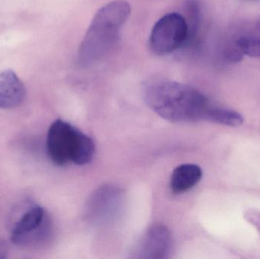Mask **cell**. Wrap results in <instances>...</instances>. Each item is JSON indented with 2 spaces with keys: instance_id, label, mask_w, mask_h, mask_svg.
<instances>
[{
  "instance_id": "3",
  "label": "cell",
  "mask_w": 260,
  "mask_h": 259,
  "mask_svg": "<svg viewBox=\"0 0 260 259\" xmlns=\"http://www.w3.org/2000/svg\"><path fill=\"white\" fill-rule=\"evenodd\" d=\"M47 150L51 161L56 165L72 162L85 165L92 160L94 144L91 138L62 120L50 126L47 133Z\"/></svg>"
},
{
  "instance_id": "10",
  "label": "cell",
  "mask_w": 260,
  "mask_h": 259,
  "mask_svg": "<svg viewBox=\"0 0 260 259\" xmlns=\"http://www.w3.org/2000/svg\"><path fill=\"white\" fill-rule=\"evenodd\" d=\"M206 120L228 126H239L244 123V117L239 113L212 106L208 112Z\"/></svg>"
},
{
  "instance_id": "13",
  "label": "cell",
  "mask_w": 260,
  "mask_h": 259,
  "mask_svg": "<svg viewBox=\"0 0 260 259\" xmlns=\"http://www.w3.org/2000/svg\"><path fill=\"white\" fill-rule=\"evenodd\" d=\"M251 1H259V0H251Z\"/></svg>"
},
{
  "instance_id": "5",
  "label": "cell",
  "mask_w": 260,
  "mask_h": 259,
  "mask_svg": "<svg viewBox=\"0 0 260 259\" xmlns=\"http://www.w3.org/2000/svg\"><path fill=\"white\" fill-rule=\"evenodd\" d=\"M50 221L42 207H27L18 216L11 229V240L20 246H33L49 236Z\"/></svg>"
},
{
  "instance_id": "12",
  "label": "cell",
  "mask_w": 260,
  "mask_h": 259,
  "mask_svg": "<svg viewBox=\"0 0 260 259\" xmlns=\"http://www.w3.org/2000/svg\"><path fill=\"white\" fill-rule=\"evenodd\" d=\"M9 253V246L5 241H0V259L6 258Z\"/></svg>"
},
{
  "instance_id": "7",
  "label": "cell",
  "mask_w": 260,
  "mask_h": 259,
  "mask_svg": "<svg viewBox=\"0 0 260 259\" xmlns=\"http://www.w3.org/2000/svg\"><path fill=\"white\" fill-rule=\"evenodd\" d=\"M25 97V88L12 70L0 72V109L19 106Z\"/></svg>"
},
{
  "instance_id": "11",
  "label": "cell",
  "mask_w": 260,
  "mask_h": 259,
  "mask_svg": "<svg viewBox=\"0 0 260 259\" xmlns=\"http://www.w3.org/2000/svg\"><path fill=\"white\" fill-rule=\"evenodd\" d=\"M188 19H186L188 27V36L186 44L197 39L201 26V9L197 0H189L187 2Z\"/></svg>"
},
{
  "instance_id": "1",
  "label": "cell",
  "mask_w": 260,
  "mask_h": 259,
  "mask_svg": "<svg viewBox=\"0 0 260 259\" xmlns=\"http://www.w3.org/2000/svg\"><path fill=\"white\" fill-rule=\"evenodd\" d=\"M144 100L149 108L174 123L206 120L210 109L207 98L192 87L180 82L157 80L147 84Z\"/></svg>"
},
{
  "instance_id": "9",
  "label": "cell",
  "mask_w": 260,
  "mask_h": 259,
  "mask_svg": "<svg viewBox=\"0 0 260 259\" xmlns=\"http://www.w3.org/2000/svg\"><path fill=\"white\" fill-rule=\"evenodd\" d=\"M232 41L244 56L260 58V27L257 31L238 34Z\"/></svg>"
},
{
  "instance_id": "2",
  "label": "cell",
  "mask_w": 260,
  "mask_h": 259,
  "mask_svg": "<svg viewBox=\"0 0 260 259\" xmlns=\"http://www.w3.org/2000/svg\"><path fill=\"white\" fill-rule=\"evenodd\" d=\"M130 13L129 4L123 0L111 2L98 11L79 47L81 65H92L112 50Z\"/></svg>"
},
{
  "instance_id": "8",
  "label": "cell",
  "mask_w": 260,
  "mask_h": 259,
  "mask_svg": "<svg viewBox=\"0 0 260 259\" xmlns=\"http://www.w3.org/2000/svg\"><path fill=\"white\" fill-rule=\"evenodd\" d=\"M203 170L196 164H186L177 167L171 175V189L174 194H181L193 188L202 179Z\"/></svg>"
},
{
  "instance_id": "4",
  "label": "cell",
  "mask_w": 260,
  "mask_h": 259,
  "mask_svg": "<svg viewBox=\"0 0 260 259\" xmlns=\"http://www.w3.org/2000/svg\"><path fill=\"white\" fill-rule=\"evenodd\" d=\"M187 36L186 18L176 12L168 14L153 27L149 38L150 50L157 56L171 54L185 46Z\"/></svg>"
},
{
  "instance_id": "6",
  "label": "cell",
  "mask_w": 260,
  "mask_h": 259,
  "mask_svg": "<svg viewBox=\"0 0 260 259\" xmlns=\"http://www.w3.org/2000/svg\"><path fill=\"white\" fill-rule=\"evenodd\" d=\"M172 239L169 231L161 225L148 230L136 248V258H166L171 250Z\"/></svg>"
}]
</instances>
